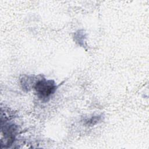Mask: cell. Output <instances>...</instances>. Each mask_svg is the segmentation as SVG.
I'll list each match as a JSON object with an SVG mask.
<instances>
[{
    "instance_id": "cell-1",
    "label": "cell",
    "mask_w": 149,
    "mask_h": 149,
    "mask_svg": "<svg viewBox=\"0 0 149 149\" xmlns=\"http://www.w3.org/2000/svg\"><path fill=\"white\" fill-rule=\"evenodd\" d=\"M34 88L40 97L46 98L49 97L55 92L56 86L52 80L42 79L36 83Z\"/></svg>"
}]
</instances>
